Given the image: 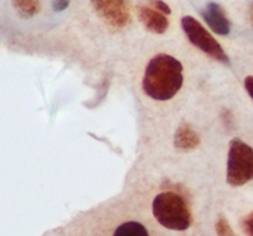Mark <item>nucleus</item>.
Segmentation results:
<instances>
[{"instance_id": "obj_14", "label": "nucleus", "mask_w": 253, "mask_h": 236, "mask_svg": "<svg viewBox=\"0 0 253 236\" xmlns=\"http://www.w3.org/2000/svg\"><path fill=\"white\" fill-rule=\"evenodd\" d=\"M69 6V0H52V7L55 11H63L68 9Z\"/></svg>"}, {"instance_id": "obj_3", "label": "nucleus", "mask_w": 253, "mask_h": 236, "mask_svg": "<svg viewBox=\"0 0 253 236\" xmlns=\"http://www.w3.org/2000/svg\"><path fill=\"white\" fill-rule=\"evenodd\" d=\"M253 180V149L241 139L229 144L226 162V182L232 187H241Z\"/></svg>"}, {"instance_id": "obj_12", "label": "nucleus", "mask_w": 253, "mask_h": 236, "mask_svg": "<svg viewBox=\"0 0 253 236\" xmlns=\"http://www.w3.org/2000/svg\"><path fill=\"white\" fill-rule=\"evenodd\" d=\"M149 3H151L154 7H156L158 10H161L162 13H165L166 16H169V14H170V7H169L163 0H149Z\"/></svg>"}, {"instance_id": "obj_7", "label": "nucleus", "mask_w": 253, "mask_h": 236, "mask_svg": "<svg viewBox=\"0 0 253 236\" xmlns=\"http://www.w3.org/2000/svg\"><path fill=\"white\" fill-rule=\"evenodd\" d=\"M203 17L214 33L219 36H228L231 31V21L226 17L225 11L217 3H210L203 11Z\"/></svg>"}, {"instance_id": "obj_6", "label": "nucleus", "mask_w": 253, "mask_h": 236, "mask_svg": "<svg viewBox=\"0 0 253 236\" xmlns=\"http://www.w3.org/2000/svg\"><path fill=\"white\" fill-rule=\"evenodd\" d=\"M138 16L141 18L142 24L146 30L152 31L155 34H163L169 27L168 16L161 10L154 7L149 1L146 4H141L138 7Z\"/></svg>"}, {"instance_id": "obj_13", "label": "nucleus", "mask_w": 253, "mask_h": 236, "mask_svg": "<svg viewBox=\"0 0 253 236\" xmlns=\"http://www.w3.org/2000/svg\"><path fill=\"white\" fill-rule=\"evenodd\" d=\"M244 231L248 236H253V211L244 219Z\"/></svg>"}, {"instance_id": "obj_10", "label": "nucleus", "mask_w": 253, "mask_h": 236, "mask_svg": "<svg viewBox=\"0 0 253 236\" xmlns=\"http://www.w3.org/2000/svg\"><path fill=\"white\" fill-rule=\"evenodd\" d=\"M13 6L21 17H33L40 11L38 0H13Z\"/></svg>"}, {"instance_id": "obj_4", "label": "nucleus", "mask_w": 253, "mask_h": 236, "mask_svg": "<svg viewBox=\"0 0 253 236\" xmlns=\"http://www.w3.org/2000/svg\"><path fill=\"white\" fill-rule=\"evenodd\" d=\"M181 27L190 39V42L194 46H197L200 51H203L204 54H207L215 61H219L222 64H229V58L224 52L222 46L219 45L217 39L203 27V24L199 20L186 16L181 18Z\"/></svg>"}, {"instance_id": "obj_9", "label": "nucleus", "mask_w": 253, "mask_h": 236, "mask_svg": "<svg viewBox=\"0 0 253 236\" xmlns=\"http://www.w3.org/2000/svg\"><path fill=\"white\" fill-rule=\"evenodd\" d=\"M113 236H149V234L142 224L135 222V221H129V222L120 225L116 229V232L113 234Z\"/></svg>"}, {"instance_id": "obj_8", "label": "nucleus", "mask_w": 253, "mask_h": 236, "mask_svg": "<svg viewBox=\"0 0 253 236\" xmlns=\"http://www.w3.org/2000/svg\"><path fill=\"white\" fill-rule=\"evenodd\" d=\"M200 145V136L199 134L187 125V124H181L180 127L176 129L174 134V146L179 151H193Z\"/></svg>"}, {"instance_id": "obj_11", "label": "nucleus", "mask_w": 253, "mask_h": 236, "mask_svg": "<svg viewBox=\"0 0 253 236\" xmlns=\"http://www.w3.org/2000/svg\"><path fill=\"white\" fill-rule=\"evenodd\" d=\"M215 232L218 236H236L225 217H219V219L215 222Z\"/></svg>"}, {"instance_id": "obj_1", "label": "nucleus", "mask_w": 253, "mask_h": 236, "mask_svg": "<svg viewBox=\"0 0 253 236\" xmlns=\"http://www.w3.org/2000/svg\"><path fill=\"white\" fill-rule=\"evenodd\" d=\"M183 86V66L170 55L154 56L146 65L142 87L155 100H170Z\"/></svg>"}, {"instance_id": "obj_2", "label": "nucleus", "mask_w": 253, "mask_h": 236, "mask_svg": "<svg viewBox=\"0 0 253 236\" xmlns=\"http://www.w3.org/2000/svg\"><path fill=\"white\" fill-rule=\"evenodd\" d=\"M155 219L170 231H186L191 225V212L186 200L173 191H165L152 202Z\"/></svg>"}, {"instance_id": "obj_5", "label": "nucleus", "mask_w": 253, "mask_h": 236, "mask_svg": "<svg viewBox=\"0 0 253 236\" xmlns=\"http://www.w3.org/2000/svg\"><path fill=\"white\" fill-rule=\"evenodd\" d=\"M91 4L111 27L123 28L129 23V0H91Z\"/></svg>"}, {"instance_id": "obj_15", "label": "nucleus", "mask_w": 253, "mask_h": 236, "mask_svg": "<svg viewBox=\"0 0 253 236\" xmlns=\"http://www.w3.org/2000/svg\"><path fill=\"white\" fill-rule=\"evenodd\" d=\"M245 89L248 91V94L253 99V76H248L245 79Z\"/></svg>"}, {"instance_id": "obj_16", "label": "nucleus", "mask_w": 253, "mask_h": 236, "mask_svg": "<svg viewBox=\"0 0 253 236\" xmlns=\"http://www.w3.org/2000/svg\"><path fill=\"white\" fill-rule=\"evenodd\" d=\"M249 21H251V26L253 27V0L251 6H249Z\"/></svg>"}]
</instances>
